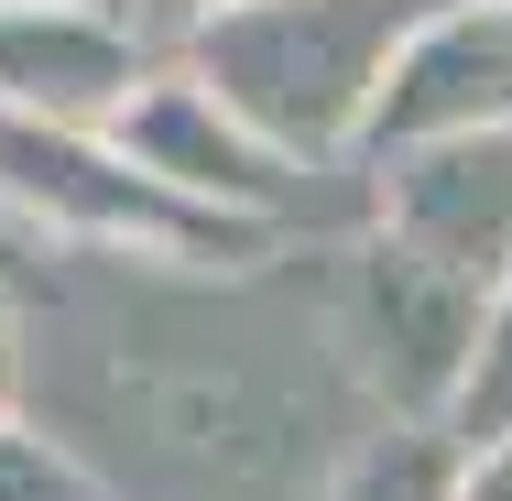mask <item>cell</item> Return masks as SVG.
Here are the masks:
<instances>
[{"instance_id":"cell-3","label":"cell","mask_w":512,"mask_h":501,"mask_svg":"<svg viewBox=\"0 0 512 501\" xmlns=\"http://www.w3.org/2000/svg\"><path fill=\"white\" fill-rule=\"evenodd\" d=\"M480 327H491V284L425 262L404 240H371L360 251V338H371V371L393 393V425H447L458 382L480 360Z\"/></svg>"},{"instance_id":"cell-13","label":"cell","mask_w":512,"mask_h":501,"mask_svg":"<svg viewBox=\"0 0 512 501\" xmlns=\"http://www.w3.org/2000/svg\"><path fill=\"white\" fill-rule=\"evenodd\" d=\"M11 382H22V327H11V295H0V414H11Z\"/></svg>"},{"instance_id":"cell-12","label":"cell","mask_w":512,"mask_h":501,"mask_svg":"<svg viewBox=\"0 0 512 501\" xmlns=\"http://www.w3.org/2000/svg\"><path fill=\"white\" fill-rule=\"evenodd\" d=\"M207 11H229V0H142V33H175V44H186Z\"/></svg>"},{"instance_id":"cell-5","label":"cell","mask_w":512,"mask_h":501,"mask_svg":"<svg viewBox=\"0 0 512 501\" xmlns=\"http://www.w3.org/2000/svg\"><path fill=\"white\" fill-rule=\"evenodd\" d=\"M153 186H175V197L218 207V218H251V229H284L295 218V186H306V164H284L240 109H218V88H197L186 66H164L142 99L120 109V131H109Z\"/></svg>"},{"instance_id":"cell-9","label":"cell","mask_w":512,"mask_h":501,"mask_svg":"<svg viewBox=\"0 0 512 501\" xmlns=\"http://www.w3.org/2000/svg\"><path fill=\"white\" fill-rule=\"evenodd\" d=\"M512 436V284H491V327H480V360L458 382V414H447V447L480 458Z\"/></svg>"},{"instance_id":"cell-4","label":"cell","mask_w":512,"mask_h":501,"mask_svg":"<svg viewBox=\"0 0 512 501\" xmlns=\"http://www.w3.org/2000/svg\"><path fill=\"white\" fill-rule=\"evenodd\" d=\"M153 77L164 66H153L142 11H109V0H0V109L66 120V131H120V109Z\"/></svg>"},{"instance_id":"cell-2","label":"cell","mask_w":512,"mask_h":501,"mask_svg":"<svg viewBox=\"0 0 512 501\" xmlns=\"http://www.w3.org/2000/svg\"><path fill=\"white\" fill-rule=\"evenodd\" d=\"M0 218L77 240V251H131V262H262L284 240V229H251V218H218L153 186L109 131L22 120V109H0Z\"/></svg>"},{"instance_id":"cell-1","label":"cell","mask_w":512,"mask_h":501,"mask_svg":"<svg viewBox=\"0 0 512 501\" xmlns=\"http://www.w3.org/2000/svg\"><path fill=\"white\" fill-rule=\"evenodd\" d=\"M436 11L447 0H229L175 44V66L218 88V109H240L284 164L327 175L371 153L393 66Z\"/></svg>"},{"instance_id":"cell-7","label":"cell","mask_w":512,"mask_h":501,"mask_svg":"<svg viewBox=\"0 0 512 501\" xmlns=\"http://www.w3.org/2000/svg\"><path fill=\"white\" fill-rule=\"evenodd\" d=\"M458 131H512V0H447L414 55L393 66V99L371 131V164L414 142H458Z\"/></svg>"},{"instance_id":"cell-10","label":"cell","mask_w":512,"mask_h":501,"mask_svg":"<svg viewBox=\"0 0 512 501\" xmlns=\"http://www.w3.org/2000/svg\"><path fill=\"white\" fill-rule=\"evenodd\" d=\"M0 501H109V491H99V469H88L66 436L0 414Z\"/></svg>"},{"instance_id":"cell-6","label":"cell","mask_w":512,"mask_h":501,"mask_svg":"<svg viewBox=\"0 0 512 501\" xmlns=\"http://www.w3.org/2000/svg\"><path fill=\"white\" fill-rule=\"evenodd\" d=\"M382 240H404L469 284H512V131L382 153Z\"/></svg>"},{"instance_id":"cell-11","label":"cell","mask_w":512,"mask_h":501,"mask_svg":"<svg viewBox=\"0 0 512 501\" xmlns=\"http://www.w3.org/2000/svg\"><path fill=\"white\" fill-rule=\"evenodd\" d=\"M458 501H512V436L480 447V458H458Z\"/></svg>"},{"instance_id":"cell-8","label":"cell","mask_w":512,"mask_h":501,"mask_svg":"<svg viewBox=\"0 0 512 501\" xmlns=\"http://www.w3.org/2000/svg\"><path fill=\"white\" fill-rule=\"evenodd\" d=\"M327 501H458V447H447V425H393V436H371V447L338 469Z\"/></svg>"}]
</instances>
